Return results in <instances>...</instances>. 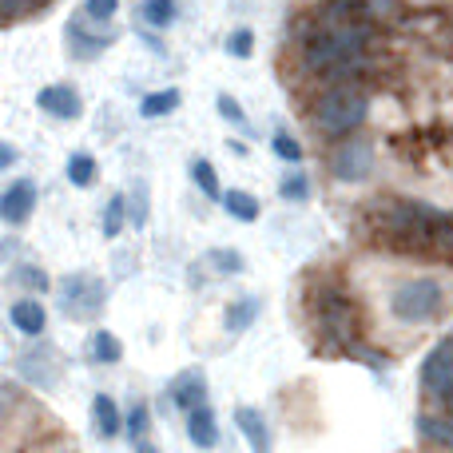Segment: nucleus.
<instances>
[{"instance_id":"2f4dec72","label":"nucleus","mask_w":453,"mask_h":453,"mask_svg":"<svg viewBox=\"0 0 453 453\" xmlns=\"http://www.w3.org/2000/svg\"><path fill=\"white\" fill-rule=\"evenodd\" d=\"M223 48L234 56V60H250V56H255V28H234Z\"/></svg>"},{"instance_id":"39448f33","label":"nucleus","mask_w":453,"mask_h":453,"mask_svg":"<svg viewBox=\"0 0 453 453\" xmlns=\"http://www.w3.org/2000/svg\"><path fill=\"white\" fill-rule=\"evenodd\" d=\"M104 303H108V287L96 274H64L60 282V311L68 314L72 322H96L104 314Z\"/></svg>"},{"instance_id":"aec40b11","label":"nucleus","mask_w":453,"mask_h":453,"mask_svg":"<svg viewBox=\"0 0 453 453\" xmlns=\"http://www.w3.org/2000/svg\"><path fill=\"white\" fill-rule=\"evenodd\" d=\"M219 203H223V211L231 215V219H239V223H255L258 215H263V203H258L250 191H242V188H226Z\"/></svg>"},{"instance_id":"1a4fd4ad","label":"nucleus","mask_w":453,"mask_h":453,"mask_svg":"<svg viewBox=\"0 0 453 453\" xmlns=\"http://www.w3.org/2000/svg\"><path fill=\"white\" fill-rule=\"evenodd\" d=\"M16 370H20V378L28 386H36V390H52L56 382H60V362H56V350H48V346H40V350H28L20 354V362H16Z\"/></svg>"},{"instance_id":"4468645a","label":"nucleus","mask_w":453,"mask_h":453,"mask_svg":"<svg viewBox=\"0 0 453 453\" xmlns=\"http://www.w3.org/2000/svg\"><path fill=\"white\" fill-rule=\"evenodd\" d=\"M8 322H12L20 334L40 338L48 330V311H44V303H40V298L24 295V298H16V303L8 306Z\"/></svg>"},{"instance_id":"6e6552de","label":"nucleus","mask_w":453,"mask_h":453,"mask_svg":"<svg viewBox=\"0 0 453 453\" xmlns=\"http://www.w3.org/2000/svg\"><path fill=\"white\" fill-rule=\"evenodd\" d=\"M422 394L426 398H449L453 394V338H441L422 362Z\"/></svg>"},{"instance_id":"423d86ee","label":"nucleus","mask_w":453,"mask_h":453,"mask_svg":"<svg viewBox=\"0 0 453 453\" xmlns=\"http://www.w3.org/2000/svg\"><path fill=\"white\" fill-rule=\"evenodd\" d=\"M374 140L366 135H342L338 148L330 151V175L338 183H362L370 172H374Z\"/></svg>"},{"instance_id":"f257e3e1","label":"nucleus","mask_w":453,"mask_h":453,"mask_svg":"<svg viewBox=\"0 0 453 453\" xmlns=\"http://www.w3.org/2000/svg\"><path fill=\"white\" fill-rule=\"evenodd\" d=\"M370 40H374V20H366V16L322 24L319 32H311V36L303 40L298 64H303V72H311V76L350 80V72L366 68Z\"/></svg>"},{"instance_id":"20e7f679","label":"nucleus","mask_w":453,"mask_h":453,"mask_svg":"<svg viewBox=\"0 0 453 453\" xmlns=\"http://www.w3.org/2000/svg\"><path fill=\"white\" fill-rule=\"evenodd\" d=\"M386 306L406 326H426V322H434L446 311V287L438 279H430V274H414V279L398 282L390 290V303Z\"/></svg>"},{"instance_id":"f03ea898","label":"nucleus","mask_w":453,"mask_h":453,"mask_svg":"<svg viewBox=\"0 0 453 453\" xmlns=\"http://www.w3.org/2000/svg\"><path fill=\"white\" fill-rule=\"evenodd\" d=\"M370 116V100L362 88H350L338 80L334 88H326V92L314 100L311 108V124L314 132L330 135V140H342V135H354L362 124H366Z\"/></svg>"},{"instance_id":"7c9ffc66","label":"nucleus","mask_w":453,"mask_h":453,"mask_svg":"<svg viewBox=\"0 0 453 453\" xmlns=\"http://www.w3.org/2000/svg\"><path fill=\"white\" fill-rule=\"evenodd\" d=\"M124 430H127V438H148V430H151V406L148 402H135L132 410H127V418H124Z\"/></svg>"},{"instance_id":"bb28decb","label":"nucleus","mask_w":453,"mask_h":453,"mask_svg":"<svg viewBox=\"0 0 453 453\" xmlns=\"http://www.w3.org/2000/svg\"><path fill=\"white\" fill-rule=\"evenodd\" d=\"M127 203H132L127 196H111L108 207H104V234H108V239H119L124 223L132 219V215H127Z\"/></svg>"},{"instance_id":"4be33fe9","label":"nucleus","mask_w":453,"mask_h":453,"mask_svg":"<svg viewBox=\"0 0 453 453\" xmlns=\"http://www.w3.org/2000/svg\"><path fill=\"white\" fill-rule=\"evenodd\" d=\"M180 104H183V92H180V88H159V92H148V96L140 100V116H143V119H164V116H172Z\"/></svg>"},{"instance_id":"9d476101","label":"nucleus","mask_w":453,"mask_h":453,"mask_svg":"<svg viewBox=\"0 0 453 453\" xmlns=\"http://www.w3.org/2000/svg\"><path fill=\"white\" fill-rule=\"evenodd\" d=\"M36 108L44 111V116L52 119H80L84 116V100H80V92L72 84H48L36 92Z\"/></svg>"},{"instance_id":"f3484780","label":"nucleus","mask_w":453,"mask_h":453,"mask_svg":"<svg viewBox=\"0 0 453 453\" xmlns=\"http://www.w3.org/2000/svg\"><path fill=\"white\" fill-rule=\"evenodd\" d=\"M234 426H239V434L255 449H271V426H266V418L258 414L255 406H239V410H234Z\"/></svg>"},{"instance_id":"473e14b6","label":"nucleus","mask_w":453,"mask_h":453,"mask_svg":"<svg viewBox=\"0 0 453 453\" xmlns=\"http://www.w3.org/2000/svg\"><path fill=\"white\" fill-rule=\"evenodd\" d=\"M12 282H20L28 295H32V290H36V295H44V290H48V274L40 271V266H32V263L16 266V271H12Z\"/></svg>"},{"instance_id":"f704fd0d","label":"nucleus","mask_w":453,"mask_h":453,"mask_svg":"<svg viewBox=\"0 0 453 453\" xmlns=\"http://www.w3.org/2000/svg\"><path fill=\"white\" fill-rule=\"evenodd\" d=\"M215 108H219V116L226 119V124H234V127H247V116H242V108H239V100H234V96H219V100H215Z\"/></svg>"},{"instance_id":"cd10ccee","label":"nucleus","mask_w":453,"mask_h":453,"mask_svg":"<svg viewBox=\"0 0 453 453\" xmlns=\"http://www.w3.org/2000/svg\"><path fill=\"white\" fill-rule=\"evenodd\" d=\"M52 0H0V12H4V24H20L28 16H40Z\"/></svg>"},{"instance_id":"a878e982","label":"nucleus","mask_w":453,"mask_h":453,"mask_svg":"<svg viewBox=\"0 0 453 453\" xmlns=\"http://www.w3.org/2000/svg\"><path fill=\"white\" fill-rule=\"evenodd\" d=\"M207 266H211L215 274H242L247 271V258L234 247H211L207 250Z\"/></svg>"},{"instance_id":"e433bc0d","label":"nucleus","mask_w":453,"mask_h":453,"mask_svg":"<svg viewBox=\"0 0 453 453\" xmlns=\"http://www.w3.org/2000/svg\"><path fill=\"white\" fill-rule=\"evenodd\" d=\"M12 164H16V148H12V143H4V148H0V167L8 172Z\"/></svg>"},{"instance_id":"b1692460","label":"nucleus","mask_w":453,"mask_h":453,"mask_svg":"<svg viewBox=\"0 0 453 453\" xmlns=\"http://www.w3.org/2000/svg\"><path fill=\"white\" fill-rule=\"evenodd\" d=\"M140 16H143V24H148V28H172L175 24V16H180V4H175V0H143L140 4Z\"/></svg>"},{"instance_id":"c756f323","label":"nucleus","mask_w":453,"mask_h":453,"mask_svg":"<svg viewBox=\"0 0 453 453\" xmlns=\"http://www.w3.org/2000/svg\"><path fill=\"white\" fill-rule=\"evenodd\" d=\"M271 151H274L279 159H287V164H303V156H306L303 143H298L295 135L287 132V127H279V132L271 135Z\"/></svg>"},{"instance_id":"2eb2a0df","label":"nucleus","mask_w":453,"mask_h":453,"mask_svg":"<svg viewBox=\"0 0 453 453\" xmlns=\"http://www.w3.org/2000/svg\"><path fill=\"white\" fill-rule=\"evenodd\" d=\"M188 438H191V446H199V449H211L215 441H219V418H215V410L207 406H196V410H188Z\"/></svg>"},{"instance_id":"72a5a7b5","label":"nucleus","mask_w":453,"mask_h":453,"mask_svg":"<svg viewBox=\"0 0 453 453\" xmlns=\"http://www.w3.org/2000/svg\"><path fill=\"white\" fill-rule=\"evenodd\" d=\"M119 12V0H84V16L92 24H108Z\"/></svg>"},{"instance_id":"a211bd4d","label":"nucleus","mask_w":453,"mask_h":453,"mask_svg":"<svg viewBox=\"0 0 453 453\" xmlns=\"http://www.w3.org/2000/svg\"><path fill=\"white\" fill-rule=\"evenodd\" d=\"M84 354H88V362H96V366H116V362L124 358V342H119L111 330H92Z\"/></svg>"},{"instance_id":"412c9836","label":"nucleus","mask_w":453,"mask_h":453,"mask_svg":"<svg viewBox=\"0 0 453 453\" xmlns=\"http://www.w3.org/2000/svg\"><path fill=\"white\" fill-rule=\"evenodd\" d=\"M418 438H422L426 446L453 449V418H446V414H422V418H418Z\"/></svg>"},{"instance_id":"9b49d317","label":"nucleus","mask_w":453,"mask_h":453,"mask_svg":"<svg viewBox=\"0 0 453 453\" xmlns=\"http://www.w3.org/2000/svg\"><path fill=\"white\" fill-rule=\"evenodd\" d=\"M32 211H36V183L12 180L4 188V196H0V219L8 226H20V223L32 219Z\"/></svg>"},{"instance_id":"dca6fc26","label":"nucleus","mask_w":453,"mask_h":453,"mask_svg":"<svg viewBox=\"0 0 453 453\" xmlns=\"http://www.w3.org/2000/svg\"><path fill=\"white\" fill-rule=\"evenodd\" d=\"M258 314H263V298H258V295H242V298H234V303L223 311V326L231 330V334H242V330L255 326Z\"/></svg>"},{"instance_id":"c85d7f7f","label":"nucleus","mask_w":453,"mask_h":453,"mask_svg":"<svg viewBox=\"0 0 453 453\" xmlns=\"http://www.w3.org/2000/svg\"><path fill=\"white\" fill-rule=\"evenodd\" d=\"M279 196L287 199V203H306L311 199V175L306 172H290L279 180Z\"/></svg>"},{"instance_id":"393cba45","label":"nucleus","mask_w":453,"mask_h":453,"mask_svg":"<svg viewBox=\"0 0 453 453\" xmlns=\"http://www.w3.org/2000/svg\"><path fill=\"white\" fill-rule=\"evenodd\" d=\"M191 183H196L211 203H219L223 199V183H219V175H215V167L207 164V159H191Z\"/></svg>"},{"instance_id":"0eeeda50","label":"nucleus","mask_w":453,"mask_h":453,"mask_svg":"<svg viewBox=\"0 0 453 453\" xmlns=\"http://www.w3.org/2000/svg\"><path fill=\"white\" fill-rule=\"evenodd\" d=\"M319 322L334 342L346 346V350L358 342V311H354V303L346 295H334V290H330V295H319Z\"/></svg>"},{"instance_id":"c9c22d12","label":"nucleus","mask_w":453,"mask_h":453,"mask_svg":"<svg viewBox=\"0 0 453 453\" xmlns=\"http://www.w3.org/2000/svg\"><path fill=\"white\" fill-rule=\"evenodd\" d=\"M132 223L135 226L148 223V188L143 183H135V191H132Z\"/></svg>"},{"instance_id":"f8f14e48","label":"nucleus","mask_w":453,"mask_h":453,"mask_svg":"<svg viewBox=\"0 0 453 453\" xmlns=\"http://www.w3.org/2000/svg\"><path fill=\"white\" fill-rule=\"evenodd\" d=\"M167 398H172V406L175 410H196V406H203L207 402V374L199 366H191V370H180V374L172 378V386H167Z\"/></svg>"},{"instance_id":"7ed1b4c3","label":"nucleus","mask_w":453,"mask_h":453,"mask_svg":"<svg viewBox=\"0 0 453 453\" xmlns=\"http://www.w3.org/2000/svg\"><path fill=\"white\" fill-rule=\"evenodd\" d=\"M449 215L418 199H394L386 211V231L390 239L410 242V247H438V239L449 231Z\"/></svg>"},{"instance_id":"5701e85b","label":"nucleus","mask_w":453,"mask_h":453,"mask_svg":"<svg viewBox=\"0 0 453 453\" xmlns=\"http://www.w3.org/2000/svg\"><path fill=\"white\" fill-rule=\"evenodd\" d=\"M64 175H68L72 188H92L96 175H100V164H96V156H88V151H76V156H68Z\"/></svg>"},{"instance_id":"ddd939ff","label":"nucleus","mask_w":453,"mask_h":453,"mask_svg":"<svg viewBox=\"0 0 453 453\" xmlns=\"http://www.w3.org/2000/svg\"><path fill=\"white\" fill-rule=\"evenodd\" d=\"M84 20H88L84 12L72 16L68 28H64V36H68V48H72V56H76V60H96V56L111 44V32H88Z\"/></svg>"},{"instance_id":"6ab92c4d","label":"nucleus","mask_w":453,"mask_h":453,"mask_svg":"<svg viewBox=\"0 0 453 453\" xmlns=\"http://www.w3.org/2000/svg\"><path fill=\"white\" fill-rule=\"evenodd\" d=\"M92 422H96V430H100V438H119V430H124V414H119V406H116L111 394H96L92 398Z\"/></svg>"}]
</instances>
